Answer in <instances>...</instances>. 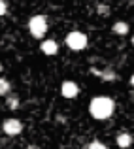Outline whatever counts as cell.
Returning a JSON list of instances; mask_svg holds the SVG:
<instances>
[{"mask_svg": "<svg viewBox=\"0 0 134 149\" xmlns=\"http://www.w3.org/2000/svg\"><path fill=\"white\" fill-rule=\"evenodd\" d=\"M6 11H8V2L0 0V15H6Z\"/></svg>", "mask_w": 134, "mask_h": 149, "instance_id": "5bb4252c", "label": "cell"}, {"mask_svg": "<svg viewBox=\"0 0 134 149\" xmlns=\"http://www.w3.org/2000/svg\"><path fill=\"white\" fill-rule=\"evenodd\" d=\"M112 30H113V34H117V36H125V34H128V23L117 21V23H113Z\"/></svg>", "mask_w": 134, "mask_h": 149, "instance_id": "ba28073f", "label": "cell"}, {"mask_svg": "<svg viewBox=\"0 0 134 149\" xmlns=\"http://www.w3.org/2000/svg\"><path fill=\"white\" fill-rule=\"evenodd\" d=\"M40 49H42V53H44V55H57L59 44L55 40H44L40 44Z\"/></svg>", "mask_w": 134, "mask_h": 149, "instance_id": "8992f818", "label": "cell"}, {"mask_svg": "<svg viewBox=\"0 0 134 149\" xmlns=\"http://www.w3.org/2000/svg\"><path fill=\"white\" fill-rule=\"evenodd\" d=\"M4 132H6L8 136H17V134H21V130H23V123L19 119H6L4 121Z\"/></svg>", "mask_w": 134, "mask_h": 149, "instance_id": "277c9868", "label": "cell"}, {"mask_svg": "<svg viewBox=\"0 0 134 149\" xmlns=\"http://www.w3.org/2000/svg\"><path fill=\"white\" fill-rule=\"evenodd\" d=\"M132 45H134V36H132Z\"/></svg>", "mask_w": 134, "mask_h": 149, "instance_id": "2e32d148", "label": "cell"}, {"mask_svg": "<svg viewBox=\"0 0 134 149\" xmlns=\"http://www.w3.org/2000/svg\"><path fill=\"white\" fill-rule=\"evenodd\" d=\"M0 95H4V96L10 95V81H8L6 77L0 79Z\"/></svg>", "mask_w": 134, "mask_h": 149, "instance_id": "30bf717a", "label": "cell"}, {"mask_svg": "<svg viewBox=\"0 0 134 149\" xmlns=\"http://www.w3.org/2000/svg\"><path fill=\"white\" fill-rule=\"evenodd\" d=\"M66 45H68L72 51H83L87 47V36L80 30H72L66 36Z\"/></svg>", "mask_w": 134, "mask_h": 149, "instance_id": "3957f363", "label": "cell"}, {"mask_svg": "<svg viewBox=\"0 0 134 149\" xmlns=\"http://www.w3.org/2000/svg\"><path fill=\"white\" fill-rule=\"evenodd\" d=\"M113 109H115V102L110 98V96H96L89 104V113L98 121L110 119L113 115Z\"/></svg>", "mask_w": 134, "mask_h": 149, "instance_id": "6da1fadb", "label": "cell"}, {"mask_svg": "<svg viewBox=\"0 0 134 149\" xmlns=\"http://www.w3.org/2000/svg\"><path fill=\"white\" fill-rule=\"evenodd\" d=\"M96 11L100 15H110V8L104 6V4H98V6H96Z\"/></svg>", "mask_w": 134, "mask_h": 149, "instance_id": "7c38bea8", "label": "cell"}, {"mask_svg": "<svg viewBox=\"0 0 134 149\" xmlns=\"http://www.w3.org/2000/svg\"><path fill=\"white\" fill-rule=\"evenodd\" d=\"M115 142L121 149H127V147H131V143H132V136L127 134V132H121V134H117Z\"/></svg>", "mask_w": 134, "mask_h": 149, "instance_id": "52a82bcc", "label": "cell"}, {"mask_svg": "<svg viewBox=\"0 0 134 149\" xmlns=\"http://www.w3.org/2000/svg\"><path fill=\"white\" fill-rule=\"evenodd\" d=\"M93 74L100 76L102 79H106V81H112V79H115V72H112V70H104V72H98L96 68H93Z\"/></svg>", "mask_w": 134, "mask_h": 149, "instance_id": "9c48e42d", "label": "cell"}, {"mask_svg": "<svg viewBox=\"0 0 134 149\" xmlns=\"http://www.w3.org/2000/svg\"><path fill=\"white\" fill-rule=\"evenodd\" d=\"M61 95L64 96V98H76L77 95H80V87H77L76 81H64V83L61 85Z\"/></svg>", "mask_w": 134, "mask_h": 149, "instance_id": "5b68a950", "label": "cell"}, {"mask_svg": "<svg viewBox=\"0 0 134 149\" xmlns=\"http://www.w3.org/2000/svg\"><path fill=\"white\" fill-rule=\"evenodd\" d=\"M87 149H108V147H106L104 143H100V142H91L87 146Z\"/></svg>", "mask_w": 134, "mask_h": 149, "instance_id": "4fadbf2b", "label": "cell"}, {"mask_svg": "<svg viewBox=\"0 0 134 149\" xmlns=\"http://www.w3.org/2000/svg\"><path fill=\"white\" fill-rule=\"evenodd\" d=\"M29 32L32 34L34 38H38V40H42V38L45 36V32H47V19H45V15H34V17H30Z\"/></svg>", "mask_w": 134, "mask_h": 149, "instance_id": "7a4b0ae2", "label": "cell"}, {"mask_svg": "<svg viewBox=\"0 0 134 149\" xmlns=\"http://www.w3.org/2000/svg\"><path fill=\"white\" fill-rule=\"evenodd\" d=\"M131 85H132V87H134V74H132V76H131Z\"/></svg>", "mask_w": 134, "mask_h": 149, "instance_id": "9a60e30c", "label": "cell"}, {"mask_svg": "<svg viewBox=\"0 0 134 149\" xmlns=\"http://www.w3.org/2000/svg\"><path fill=\"white\" fill-rule=\"evenodd\" d=\"M6 104H8V108H10V109H17L19 108V98H17V96H8Z\"/></svg>", "mask_w": 134, "mask_h": 149, "instance_id": "8fae6325", "label": "cell"}]
</instances>
